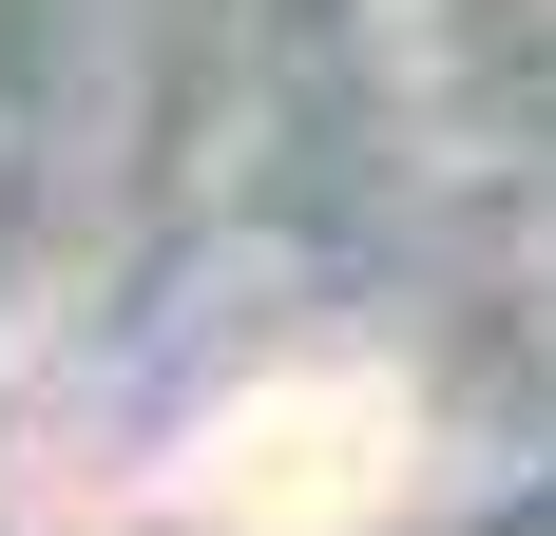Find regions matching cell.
<instances>
[{
	"instance_id": "cell-1",
	"label": "cell",
	"mask_w": 556,
	"mask_h": 536,
	"mask_svg": "<svg viewBox=\"0 0 556 536\" xmlns=\"http://www.w3.org/2000/svg\"><path fill=\"white\" fill-rule=\"evenodd\" d=\"M384 498H403V383H250L192 441L212 536H365Z\"/></svg>"
}]
</instances>
